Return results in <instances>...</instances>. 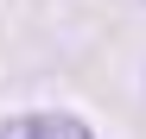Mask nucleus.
<instances>
[{
	"mask_svg": "<svg viewBox=\"0 0 146 139\" xmlns=\"http://www.w3.org/2000/svg\"><path fill=\"white\" fill-rule=\"evenodd\" d=\"M0 139H95L83 114H7Z\"/></svg>",
	"mask_w": 146,
	"mask_h": 139,
	"instance_id": "obj_1",
	"label": "nucleus"
}]
</instances>
